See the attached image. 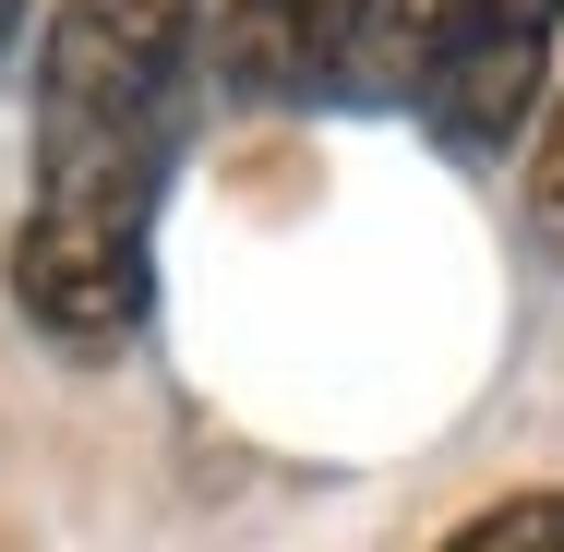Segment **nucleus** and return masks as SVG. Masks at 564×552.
Wrapping results in <instances>:
<instances>
[{"label": "nucleus", "instance_id": "1", "mask_svg": "<svg viewBox=\"0 0 564 552\" xmlns=\"http://www.w3.org/2000/svg\"><path fill=\"white\" fill-rule=\"evenodd\" d=\"M205 73V0H48L36 193L12 228V313L61 360H120L156 301V193Z\"/></svg>", "mask_w": 564, "mask_h": 552}, {"label": "nucleus", "instance_id": "4", "mask_svg": "<svg viewBox=\"0 0 564 552\" xmlns=\"http://www.w3.org/2000/svg\"><path fill=\"white\" fill-rule=\"evenodd\" d=\"M445 552H564V480L541 493H492V505H468L445 529Z\"/></svg>", "mask_w": 564, "mask_h": 552}, {"label": "nucleus", "instance_id": "6", "mask_svg": "<svg viewBox=\"0 0 564 552\" xmlns=\"http://www.w3.org/2000/svg\"><path fill=\"white\" fill-rule=\"evenodd\" d=\"M12 36H24V0H0V61H12Z\"/></svg>", "mask_w": 564, "mask_h": 552}, {"label": "nucleus", "instance_id": "5", "mask_svg": "<svg viewBox=\"0 0 564 552\" xmlns=\"http://www.w3.org/2000/svg\"><path fill=\"white\" fill-rule=\"evenodd\" d=\"M529 228L564 252V97L541 109V132H529Z\"/></svg>", "mask_w": 564, "mask_h": 552}, {"label": "nucleus", "instance_id": "2", "mask_svg": "<svg viewBox=\"0 0 564 552\" xmlns=\"http://www.w3.org/2000/svg\"><path fill=\"white\" fill-rule=\"evenodd\" d=\"M553 36H564V0H397L384 61H397V97L456 156H505L541 132Z\"/></svg>", "mask_w": 564, "mask_h": 552}, {"label": "nucleus", "instance_id": "3", "mask_svg": "<svg viewBox=\"0 0 564 552\" xmlns=\"http://www.w3.org/2000/svg\"><path fill=\"white\" fill-rule=\"evenodd\" d=\"M397 0H205V73L240 109H313L360 73Z\"/></svg>", "mask_w": 564, "mask_h": 552}]
</instances>
